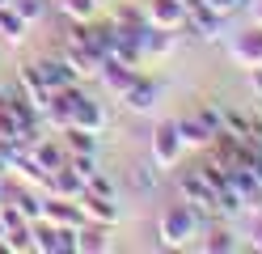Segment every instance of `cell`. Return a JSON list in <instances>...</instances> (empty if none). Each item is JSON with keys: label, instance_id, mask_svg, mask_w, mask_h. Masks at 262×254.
<instances>
[{"label": "cell", "instance_id": "1", "mask_svg": "<svg viewBox=\"0 0 262 254\" xmlns=\"http://www.w3.org/2000/svg\"><path fill=\"white\" fill-rule=\"evenodd\" d=\"M207 229V212L203 208H194V203H169L165 212H161V225H157V237H161V246H190L194 237H203Z\"/></svg>", "mask_w": 262, "mask_h": 254}, {"label": "cell", "instance_id": "2", "mask_svg": "<svg viewBox=\"0 0 262 254\" xmlns=\"http://www.w3.org/2000/svg\"><path fill=\"white\" fill-rule=\"evenodd\" d=\"M182 135H178V123L173 119H165V123H157L152 131V165L157 169H173L178 161H182Z\"/></svg>", "mask_w": 262, "mask_h": 254}, {"label": "cell", "instance_id": "3", "mask_svg": "<svg viewBox=\"0 0 262 254\" xmlns=\"http://www.w3.org/2000/svg\"><path fill=\"white\" fill-rule=\"evenodd\" d=\"M178 195H182L186 203H194V208H203L207 216H211V208H216V186L207 182V174H203L199 165L178 174Z\"/></svg>", "mask_w": 262, "mask_h": 254}, {"label": "cell", "instance_id": "4", "mask_svg": "<svg viewBox=\"0 0 262 254\" xmlns=\"http://www.w3.org/2000/svg\"><path fill=\"white\" fill-rule=\"evenodd\" d=\"M144 26H152V30H182L186 26V5L182 0H148V5H144Z\"/></svg>", "mask_w": 262, "mask_h": 254}, {"label": "cell", "instance_id": "5", "mask_svg": "<svg viewBox=\"0 0 262 254\" xmlns=\"http://www.w3.org/2000/svg\"><path fill=\"white\" fill-rule=\"evenodd\" d=\"M157 97H161V81H152V76H136V81L119 93V102H123L131 114H148V110L157 106Z\"/></svg>", "mask_w": 262, "mask_h": 254}, {"label": "cell", "instance_id": "6", "mask_svg": "<svg viewBox=\"0 0 262 254\" xmlns=\"http://www.w3.org/2000/svg\"><path fill=\"white\" fill-rule=\"evenodd\" d=\"M186 34H194L199 43H216L220 34H224V17L220 13H211L207 5H190L186 9V26H182Z\"/></svg>", "mask_w": 262, "mask_h": 254}, {"label": "cell", "instance_id": "7", "mask_svg": "<svg viewBox=\"0 0 262 254\" xmlns=\"http://www.w3.org/2000/svg\"><path fill=\"white\" fill-rule=\"evenodd\" d=\"M228 55H233V60L245 68V72H250V68H258V64H262V26H250V30L233 34Z\"/></svg>", "mask_w": 262, "mask_h": 254}, {"label": "cell", "instance_id": "8", "mask_svg": "<svg viewBox=\"0 0 262 254\" xmlns=\"http://www.w3.org/2000/svg\"><path fill=\"white\" fill-rule=\"evenodd\" d=\"M136 76H140V68H131V64L114 60V55H106L102 64H97V81H102V85H106V89H110L114 97H119V93H123V89H127V85L136 81Z\"/></svg>", "mask_w": 262, "mask_h": 254}, {"label": "cell", "instance_id": "9", "mask_svg": "<svg viewBox=\"0 0 262 254\" xmlns=\"http://www.w3.org/2000/svg\"><path fill=\"white\" fill-rule=\"evenodd\" d=\"M76 203H80V212H85V220H97V225H119V203L106 199V195H93L89 186L76 195Z\"/></svg>", "mask_w": 262, "mask_h": 254}, {"label": "cell", "instance_id": "10", "mask_svg": "<svg viewBox=\"0 0 262 254\" xmlns=\"http://www.w3.org/2000/svg\"><path fill=\"white\" fill-rule=\"evenodd\" d=\"M42 191H47V195H63V199H76L80 191H85V178H80L76 169H72L68 161H63L59 169H51V174H47Z\"/></svg>", "mask_w": 262, "mask_h": 254}, {"label": "cell", "instance_id": "11", "mask_svg": "<svg viewBox=\"0 0 262 254\" xmlns=\"http://www.w3.org/2000/svg\"><path fill=\"white\" fill-rule=\"evenodd\" d=\"M30 152H34V161L47 169V174H51V169H59L63 161H68V148H63V140L59 135H34V144H30Z\"/></svg>", "mask_w": 262, "mask_h": 254}, {"label": "cell", "instance_id": "12", "mask_svg": "<svg viewBox=\"0 0 262 254\" xmlns=\"http://www.w3.org/2000/svg\"><path fill=\"white\" fill-rule=\"evenodd\" d=\"M114 225H97V220H85V225L76 229V250H85V254H102L114 246Z\"/></svg>", "mask_w": 262, "mask_h": 254}, {"label": "cell", "instance_id": "13", "mask_svg": "<svg viewBox=\"0 0 262 254\" xmlns=\"http://www.w3.org/2000/svg\"><path fill=\"white\" fill-rule=\"evenodd\" d=\"M72 127H85V131H106V110L102 102H93L89 93L72 106Z\"/></svg>", "mask_w": 262, "mask_h": 254}, {"label": "cell", "instance_id": "14", "mask_svg": "<svg viewBox=\"0 0 262 254\" xmlns=\"http://www.w3.org/2000/svg\"><path fill=\"white\" fill-rule=\"evenodd\" d=\"M178 47V30H144V60H165Z\"/></svg>", "mask_w": 262, "mask_h": 254}, {"label": "cell", "instance_id": "15", "mask_svg": "<svg viewBox=\"0 0 262 254\" xmlns=\"http://www.w3.org/2000/svg\"><path fill=\"white\" fill-rule=\"evenodd\" d=\"M173 123H178V135H182L186 148H207L211 144V131L199 123V114H178Z\"/></svg>", "mask_w": 262, "mask_h": 254}, {"label": "cell", "instance_id": "16", "mask_svg": "<svg viewBox=\"0 0 262 254\" xmlns=\"http://www.w3.org/2000/svg\"><path fill=\"white\" fill-rule=\"evenodd\" d=\"M26 30H30V22H26L17 9H13V5H0V38H5V43H21Z\"/></svg>", "mask_w": 262, "mask_h": 254}, {"label": "cell", "instance_id": "17", "mask_svg": "<svg viewBox=\"0 0 262 254\" xmlns=\"http://www.w3.org/2000/svg\"><path fill=\"white\" fill-rule=\"evenodd\" d=\"M59 140L68 152H97L102 144H97V131H85V127H68V131H59Z\"/></svg>", "mask_w": 262, "mask_h": 254}, {"label": "cell", "instance_id": "18", "mask_svg": "<svg viewBox=\"0 0 262 254\" xmlns=\"http://www.w3.org/2000/svg\"><path fill=\"white\" fill-rule=\"evenodd\" d=\"M203 250H241V237L228 229V220H220L216 229H207V237H203Z\"/></svg>", "mask_w": 262, "mask_h": 254}, {"label": "cell", "instance_id": "19", "mask_svg": "<svg viewBox=\"0 0 262 254\" xmlns=\"http://www.w3.org/2000/svg\"><path fill=\"white\" fill-rule=\"evenodd\" d=\"M250 127H254V114H245L237 106H224V131L237 135V140H250Z\"/></svg>", "mask_w": 262, "mask_h": 254}, {"label": "cell", "instance_id": "20", "mask_svg": "<svg viewBox=\"0 0 262 254\" xmlns=\"http://www.w3.org/2000/svg\"><path fill=\"white\" fill-rule=\"evenodd\" d=\"M97 5L102 0H59L63 17H72V22H97Z\"/></svg>", "mask_w": 262, "mask_h": 254}, {"label": "cell", "instance_id": "21", "mask_svg": "<svg viewBox=\"0 0 262 254\" xmlns=\"http://www.w3.org/2000/svg\"><path fill=\"white\" fill-rule=\"evenodd\" d=\"M131 186L144 191V195H152L157 186H161V169L157 165H136V169H131Z\"/></svg>", "mask_w": 262, "mask_h": 254}, {"label": "cell", "instance_id": "22", "mask_svg": "<svg viewBox=\"0 0 262 254\" xmlns=\"http://www.w3.org/2000/svg\"><path fill=\"white\" fill-rule=\"evenodd\" d=\"M110 22L123 26V30H144V9H136V5H119Z\"/></svg>", "mask_w": 262, "mask_h": 254}, {"label": "cell", "instance_id": "23", "mask_svg": "<svg viewBox=\"0 0 262 254\" xmlns=\"http://www.w3.org/2000/svg\"><path fill=\"white\" fill-rule=\"evenodd\" d=\"M194 114H199V123H203L211 135H216V131H224V106H216V102H203V106L194 110Z\"/></svg>", "mask_w": 262, "mask_h": 254}, {"label": "cell", "instance_id": "24", "mask_svg": "<svg viewBox=\"0 0 262 254\" xmlns=\"http://www.w3.org/2000/svg\"><path fill=\"white\" fill-rule=\"evenodd\" d=\"M68 165H72V169H76V174L85 178V182L97 174V169H102V165H97V152H68Z\"/></svg>", "mask_w": 262, "mask_h": 254}, {"label": "cell", "instance_id": "25", "mask_svg": "<svg viewBox=\"0 0 262 254\" xmlns=\"http://www.w3.org/2000/svg\"><path fill=\"white\" fill-rule=\"evenodd\" d=\"M9 5L17 9V13L26 17V22H38V17L47 13V0H9Z\"/></svg>", "mask_w": 262, "mask_h": 254}, {"label": "cell", "instance_id": "26", "mask_svg": "<svg viewBox=\"0 0 262 254\" xmlns=\"http://www.w3.org/2000/svg\"><path fill=\"white\" fill-rule=\"evenodd\" d=\"M85 186H89L93 195H106V199H114V182H110V174H102V169H97V174H93Z\"/></svg>", "mask_w": 262, "mask_h": 254}, {"label": "cell", "instance_id": "27", "mask_svg": "<svg viewBox=\"0 0 262 254\" xmlns=\"http://www.w3.org/2000/svg\"><path fill=\"white\" fill-rule=\"evenodd\" d=\"M199 5H207L211 13H220V17H228V13H237V9H241V0H199Z\"/></svg>", "mask_w": 262, "mask_h": 254}, {"label": "cell", "instance_id": "28", "mask_svg": "<svg viewBox=\"0 0 262 254\" xmlns=\"http://www.w3.org/2000/svg\"><path fill=\"white\" fill-rule=\"evenodd\" d=\"M250 93H254V97H262V64H258V68H250Z\"/></svg>", "mask_w": 262, "mask_h": 254}, {"label": "cell", "instance_id": "29", "mask_svg": "<svg viewBox=\"0 0 262 254\" xmlns=\"http://www.w3.org/2000/svg\"><path fill=\"white\" fill-rule=\"evenodd\" d=\"M0 5H9V0H0Z\"/></svg>", "mask_w": 262, "mask_h": 254}]
</instances>
